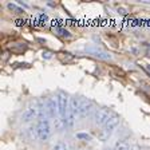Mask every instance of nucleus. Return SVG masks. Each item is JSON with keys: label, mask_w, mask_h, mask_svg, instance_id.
I'll return each mask as SVG.
<instances>
[{"label": "nucleus", "mask_w": 150, "mask_h": 150, "mask_svg": "<svg viewBox=\"0 0 150 150\" xmlns=\"http://www.w3.org/2000/svg\"><path fill=\"white\" fill-rule=\"evenodd\" d=\"M84 51L89 52L90 55L98 58V59H103V61H109V59H111V55H110L109 52L103 51L102 48L98 47V46H86L84 47Z\"/></svg>", "instance_id": "3"}, {"label": "nucleus", "mask_w": 150, "mask_h": 150, "mask_svg": "<svg viewBox=\"0 0 150 150\" xmlns=\"http://www.w3.org/2000/svg\"><path fill=\"white\" fill-rule=\"evenodd\" d=\"M56 103H58V113L61 115V122L63 123V126H67V110H68V102L67 98L63 94H58L56 97Z\"/></svg>", "instance_id": "1"}, {"label": "nucleus", "mask_w": 150, "mask_h": 150, "mask_svg": "<svg viewBox=\"0 0 150 150\" xmlns=\"http://www.w3.org/2000/svg\"><path fill=\"white\" fill-rule=\"evenodd\" d=\"M110 119V111L109 109H99L95 117H94V122L97 125H106V122Z\"/></svg>", "instance_id": "5"}, {"label": "nucleus", "mask_w": 150, "mask_h": 150, "mask_svg": "<svg viewBox=\"0 0 150 150\" xmlns=\"http://www.w3.org/2000/svg\"><path fill=\"white\" fill-rule=\"evenodd\" d=\"M52 150H68V147H67L64 142H58V143L52 146Z\"/></svg>", "instance_id": "11"}, {"label": "nucleus", "mask_w": 150, "mask_h": 150, "mask_svg": "<svg viewBox=\"0 0 150 150\" xmlns=\"http://www.w3.org/2000/svg\"><path fill=\"white\" fill-rule=\"evenodd\" d=\"M36 115H38V109L36 107H30L22 114L20 121L22 122H30L31 119H34V117H36Z\"/></svg>", "instance_id": "8"}, {"label": "nucleus", "mask_w": 150, "mask_h": 150, "mask_svg": "<svg viewBox=\"0 0 150 150\" xmlns=\"http://www.w3.org/2000/svg\"><path fill=\"white\" fill-rule=\"evenodd\" d=\"M36 133L38 138L40 141H46L51 136V126H50V121L47 118H43L38 122L36 125Z\"/></svg>", "instance_id": "2"}, {"label": "nucleus", "mask_w": 150, "mask_h": 150, "mask_svg": "<svg viewBox=\"0 0 150 150\" xmlns=\"http://www.w3.org/2000/svg\"><path fill=\"white\" fill-rule=\"evenodd\" d=\"M76 138L78 139H82V141H91L93 137L87 134V133H76Z\"/></svg>", "instance_id": "10"}, {"label": "nucleus", "mask_w": 150, "mask_h": 150, "mask_svg": "<svg viewBox=\"0 0 150 150\" xmlns=\"http://www.w3.org/2000/svg\"><path fill=\"white\" fill-rule=\"evenodd\" d=\"M54 31H55L59 36H63V38H70L71 36V34L67 31V30H64V28H62V27H56L54 28Z\"/></svg>", "instance_id": "9"}, {"label": "nucleus", "mask_w": 150, "mask_h": 150, "mask_svg": "<svg viewBox=\"0 0 150 150\" xmlns=\"http://www.w3.org/2000/svg\"><path fill=\"white\" fill-rule=\"evenodd\" d=\"M118 14H121V15H126V9L125 8H118Z\"/></svg>", "instance_id": "14"}, {"label": "nucleus", "mask_w": 150, "mask_h": 150, "mask_svg": "<svg viewBox=\"0 0 150 150\" xmlns=\"http://www.w3.org/2000/svg\"><path fill=\"white\" fill-rule=\"evenodd\" d=\"M105 150H114V149H111V147H106Z\"/></svg>", "instance_id": "19"}, {"label": "nucleus", "mask_w": 150, "mask_h": 150, "mask_svg": "<svg viewBox=\"0 0 150 150\" xmlns=\"http://www.w3.org/2000/svg\"><path fill=\"white\" fill-rule=\"evenodd\" d=\"M8 8L11 9V11H14L15 14H23V12H24V11H23L22 8H19L18 5L12 4V3H9V4H8Z\"/></svg>", "instance_id": "12"}, {"label": "nucleus", "mask_w": 150, "mask_h": 150, "mask_svg": "<svg viewBox=\"0 0 150 150\" xmlns=\"http://www.w3.org/2000/svg\"><path fill=\"white\" fill-rule=\"evenodd\" d=\"M42 58H43V59H51V58H52V52L51 51H43L42 52Z\"/></svg>", "instance_id": "13"}, {"label": "nucleus", "mask_w": 150, "mask_h": 150, "mask_svg": "<svg viewBox=\"0 0 150 150\" xmlns=\"http://www.w3.org/2000/svg\"><path fill=\"white\" fill-rule=\"evenodd\" d=\"M19 5H23L24 8H27V7H28V5L26 4V3H23V1H19Z\"/></svg>", "instance_id": "17"}, {"label": "nucleus", "mask_w": 150, "mask_h": 150, "mask_svg": "<svg viewBox=\"0 0 150 150\" xmlns=\"http://www.w3.org/2000/svg\"><path fill=\"white\" fill-rule=\"evenodd\" d=\"M146 68H147V70L150 71V64H147V66H146Z\"/></svg>", "instance_id": "18"}, {"label": "nucleus", "mask_w": 150, "mask_h": 150, "mask_svg": "<svg viewBox=\"0 0 150 150\" xmlns=\"http://www.w3.org/2000/svg\"><path fill=\"white\" fill-rule=\"evenodd\" d=\"M130 51L133 52V54H136V55H137V54H138V50H137L136 47H133V48H130Z\"/></svg>", "instance_id": "16"}, {"label": "nucleus", "mask_w": 150, "mask_h": 150, "mask_svg": "<svg viewBox=\"0 0 150 150\" xmlns=\"http://www.w3.org/2000/svg\"><path fill=\"white\" fill-rule=\"evenodd\" d=\"M36 40L39 43H43V44H46V43H47V40H46V39H43V38H36Z\"/></svg>", "instance_id": "15"}, {"label": "nucleus", "mask_w": 150, "mask_h": 150, "mask_svg": "<svg viewBox=\"0 0 150 150\" xmlns=\"http://www.w3.org/2000/svg\"><path fill=\"white\" fill-rule=\"evenodd\" d=\"M118 123H119V118L117 115H113L107 122H106V125L103 127V134H102V139L106 141L109 137L111 136V133L115 130V127L118 126Z\"/></svg>", "instance_id": "4"}, {"label": "nucleus", "mask_w": 150, "mask_h": 150, "mask_svg": "<svg viewBox=\"0 0 150 150\" xmlns=\"http://www.w3.org/2000/svg\"><path fill=\"white\" fill-rule=\"evenodd\" d=\"M93 109V102L91 101H87V99H83L80 102V106H79V115L80 117H86Z\"/></svg>", "instance_id": "7"}, {"label": "nucleus", "mask_w": 150, "mask_h": 150, "mask_svg": "<svg viewBox=\"0 0 150 150\" xmlns=\"http://www.w3.org/2000/svg\"><path fill=\"white\" fill-rule=\"evenodd\" d=\"M58 103H56L55 99L52 98H48L46 102V109H47V114L50 115L51 118H54L56 115V113H58Z\"/></svg>", "instance_id": "6"}]
</instances>
